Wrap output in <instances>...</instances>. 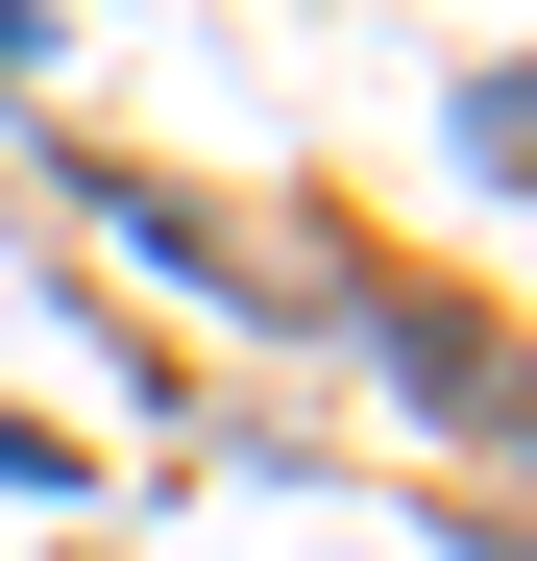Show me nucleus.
<instances>
[{
  "label": "nucleus",
  "instance_id": "nucleus-1",
  "mask_svg": "<svg viewBox=\"0 0 537 561\" xmlns=\"http://www.w3.org/2000/svg\"><path fill=\"white\" fill-rule=\"evenodd\" d=\"M25 49H49V25H25V0H0V73H25Z\"/></svg>",
  "mask_w": 537,
  "mask_h": 561
}]
</instances>
